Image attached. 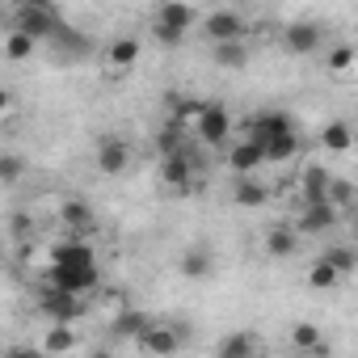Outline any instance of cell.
I'll return each mask as SVG.
<instances>
[{
	"label": "cell",
	"mask_w": 358,
	"mask_h": 358,
	"mask_svg": "<svg viewBox=\"0 0 358 358\" xmlns=\"http://www.w3.org/2000/svg\"><path fill=\"white\" fill-rule=\"evenodd\" d=\"M59 13L47 5V0H26V5H13L9 9V30H17V34H30V38H38V43H51L55 34H59Z\"/></svg>",
	"instance_id": "cell-1"
},
{
	"label": "cell",
	"mask_w": 358,
	"mask_h": 358,
	"mask_svg": "<svg viewBox=\"0 0 358 358\" xmlns=\"http://www.w3.org/2000/svg\"><path fill=\"white\" fill-rule=\"evenodd\" d=\"M34 308H38V312H43L51 324H76V320L89 312L85 295L59 291V287H43V291H38V299H34Z\"/></svg>",
	"instance_id": "cell-2"
},
{
	"label": "cell",
	"mask_w": 358,
	"mask_h": 358,
	"mask_svg": "<svg viewBox=\"0 0 358 358\" xmlns=\"http://www.w3.org/2000/svg\"><path fill=\"white\" fill-rule=\"evenodd\" d=\"M203 38H207L211 47L245 43V38H249V22H245V13H236V9H211V13H203Z\"/></svg>",
	"instance_id": "cell-3"
},
{
	"label": "cell",
	"mask_w": 358,
	"mask_h": 358,
	"mask_svg": "<svg viewBox=\"0 0 358 358\" xmlns=\"http://www.w3.org/2000/svg\"><path fill=\"white\" fill-rule=\"evenodd\" d=\"M282 135H295V118H291L287 110H262V114H253L249 127H245V139H253L257 148H266V143H274V139H282Z\"/></svg>",
	"instance_id": "cell-4"
},
{
	"label": "cell",
	"mask_w": 358,
	"mask_h": 358,
	"mask_svg": "<svg viewBox=\"0 0 358 358\" xmlns=\"http://www.w3.org/2000/svg\"><path fill=\"white\" fill-rule=\"evenodd\" d=\"M182 345H186V324H173V320H156L148 329V337L139 341V350L148 358H173Z\"/></svg>",
	"instance_id": "cell-5"
},
{
	"label": "cell",
	"mask_w": 358,
	"mask_h": 358,
	"mask_svg": "<svg viewBox=\"0 0 358 358\" xmlns=\"http://www.w3.org/2000/svg\"><path fill=\"white\" fill-rule=\"evenodd\" d=\"M93 160H97V169H101L106 177H122V173L131 169V143H127L122 135H114V131H106V135H97V148H93Z\"/></svg>",
	"instance_id": "cell-6"
},
{
	"label": "cell",
	"mask_w": 358,
	"mask_h": 358,
	"mask_svg": "<svg viewBox=\"0 0 358 358\" xmlns=\"http://www.w3.org/2000/svg\"><path fill=\"white\" fill-rule=\"evenodd\" d=\"M139 55H143V43H139L135 34H114V38L106 43V51H101V59H106V72H110V76L131 72V68L139 64Z\"/></svg>",
	"instance_id": "cell-7"
},
{
	"label": "cell",
	"mask_w": 358,
	"mask_h": 358,
	"mask_svg": "<svg viewBox=\"0 0 358 358\" xmlns=\"http://www.w3.org/2000/svg\"><path fill=\"white\" fill-rule=\"evenodd\" d=\"M194 139H203L207 148H224V143L232 139V114H228L224 101H207V114H203Z\"/></svg>",
	"instance_id": "cell-8"
},
{
	"label": "cell",
	"mask_w": 358,
	"mask_h": 358,
	"mask_svg": "<svg viewBox=\"0 0 358 358\" xmlns=\"http://www.w3.org/2000/svg\"><path fill=\"white\" fill-rule=\"evenodd\" d=\"M337 207L333 203H299V215H295V232L299 236H324L337 228Z\"/></svg>",
	"instance_id": "cell-9"
},
{
	"label": "cell",
	"mask_w": 358,
	"mask_h": 358,
	"mask_svg": "<svg viewBox=\"0 0 358 358\" xmlns=\"http://www.w3.org/2000/svg\"><path fill=\"white\" fill-rule=\"evenodd\" d=\"M43 287H59V291H72V295H93L101 287V270H55V266H47Z\"/></svg>",
	"instance_id": "cell-10"
},
{
	"label": "cell",
	"mask_w": 358,
	"mask_h": 358,
	"mask_svg": "<svg viewBox=\"0 0 358 358\" xmlns=\"http://www.w3.org/2000/svg\"><path fill=\"white\" fill-rule=\"evenodd\" d=\"M51 266H55V270H97V253H93L89 241L68 236L64 245L51 249Z\"/></svg>",
	"instance_id": "cell-11"
},
{
	"label": "cell",
	"mask_w": 358,
	"mask_h": 358,
	"mask_svg": "<svg viewBox=\"0 0 358 358\" xmlns=\"http://www.w3.org/2000/svg\"><path fill=\"white\" fill-rule=\"evenodd\" d=\"M177 270H182V278H190V282L211 278V274H215V249H211V245H203V241L186 245V253L177 257Z\"/></svg>",
	"instance_id": "cell-12"
},
{
	"label": "cell",
	"mask_w": 358,
	"mask_h": 358,
	"mask_svg": "<svg viewBox=\"0 0 358 358\" xmlns=\"http://www.w3.org/2000/svg\"><path fill=\"white\" fill-rule=\"evenodd\" d=\"M194 26H203V13L190 9V5H160L156 9V30H169L177 38H186Z\"/></svg>",
	"instance_id": "cell-13"
},
{
	"label": "cell",
	"mask_w": 358,
	"mask_h": 358,
	"mask_svg": "<svg viewBox=\"0 0 358 358\" xmlns=\"http://www.w3.org/2000/svg\"><path fill=\"white\" fill-rule=\"evenodd\" d=\"M320 43H324V30L316 22H291L282 30V47L291 55H312V51H320Z\"/></svg>",
	"instance_id": "cell-14"
},
{
	"label": "cell",
	"mask_w": 358,
	"mask_h": 358,
	"mask_svg": "<svg viewBox=\"0 0 358 358\" xmlns=\"http://www.w3.org/2000/svg\"><path fill=\"white\" fill-rule=\"evenodd\" d=\"M262 249H266V257H274V262L295 257V249H299V232H295V224H270V228L262 232Z\"/></svg>",
	"instance_id": "cell-15"
},
{
	"label": "cell",
	"mask_w": 358,
	"mask_h": 358,
	"mask_svg": "<svg viewBox=\"0 0 358 358\" xmlns=\"http://www.w3.org/2000/svg\"><path fill=\"white\" fill-rule=\"evenodd\" d=\"M152 324H156V320L131 303L127 312H118V316L110 320V337H118V341H135V345H139V341L148 337V329H152Z\"/></svg>",
	"instance_id": "cell-16"
},
{
	"label": "cell",
	"mask_w": 358,
	"mask_h": 358,
	"mask_svg": "<svg viewBox=\"0 0 358 358\" xmlns=\"http://www.w3.org/2000/svg\"><path fill=\"white\" fill-rule=\"evenodd\" d=\"M329 186H333V173L324 164H308L299 173V203H329Z\"/></svg>",
	"instance_id": "cell-17"
},
{
	"label": "cell",
	"mask_w": 358,
	"mask_h": 358,
	"mask_svg": "<svg viewBox=\"0 0 358 358\" xmlns=\"http://www.w3.org/2000/svg\"><path fill=\"white\" fill-rule=\"evenodd\" d=\"M194 156L190 152H182V156H169V160H160V182L169 186V190H190V182H194Z\"/></svg>",
	"instance_id": "cell-18"
},
{
	"label": "cell",
	"mask_w": 358,
	"mask_h": 358,
	"mask_svg": "<svg viewBox=\"0 0 358 358\" xmlns=\"http://www.w3.org/2000/svg\"><path fill=\"white\" fill-rule=\"evenodd\" d=\"M228 164L236 169V177H253V173L266 164V152H262L253 139H236V143L228 148Z\"/></svg>",
	"instance_id": "cell-19"
},
{
	"label": "cell",
	"mask_w": 358,
	"mask_h": 358,
	"mask_svg": "<svg viewBox=\"0 0 358 358\" xmlns=\"http://www.w3.org/2000/svg\"><path fill=\"white\" fill-rule=\"evenodd\" d=\"M215 358H257V333L253 329H232L220 337Z\"/></svg>",
	"instance_id": "cell-20"
},
{
	"label": "cell",
	"mask_w": 358,
	"mask_h": 358,
	"mask_svg": "<svg viewBox=\"0 0 358 358\" xmlns=\"http://www.w3.org/2000/svg\"><path fill=\"white\" fill-rule=\"evenodd\" d=\"M59 224L68 228V236H80V241H85V232L93 228V207H89L85 199H64V207H59Z\"/></svg>",
	"instance_id": "cell-21"
},
{
	"label": "cell",
	"mask_w": 358,
	"mask_h": 358,
	"mask_svg": "<svg viewBox=\"0 0 358 358\" xmlns=\"http://www.w3.org/2000/svg\"><path fill=\"white\" fill-rule=\"evenodd\" d=\"M38 345H43L51 358H64V354L80 350V333H76V324H51V329L38 337Z\"/></svg>",
	"instance_id": "cell-22"
},
{
	"label": "cell",
	"mask_w": 358,
	"mask_h": 358,
	"mask_svg": "<svg viewBox=\"0 0 358 358\" xmlns=\"http://www.w3.org/2000/svg\"><path fill=\"white\" fill-rule=\"evenodd\" d=\"M232 203L245 207V211H257V207L270 203V186L257 182V177H236V182H232Z\"/></svg>",
	"instance_id": "cell-23"
},
{
	"label": "cell",
	"mask_w": 358,
	"mask_h": 358,
	"mask_svg": "<svg viewBox=\"0 0 358 358\" xmlns=\"http://www.w3.org/2000/svg\"><path fill=\"white\" fill-rule=\"evenodd\" d=\"M51 47H55L59 55H68V59L76 64V59H85V55L93 51V38H89L85 30H76V26H59V34L51 38Z\"/></svg>",
	"instance_id": "cell-24"
},
{
	"label": "cell",
	"mask_w": 358,
	"mask_h": 358,
	"mask_svg": "<svg viewBox=\"0 0 358 358\" xmlns=\"http://www.w3.org/2000/svg\"><path fill=\"white\" fill-rule=\"evenodd\" d=\"M320 148H324V152L345 156V152L354 148V127H350L345 118H329V122L320 127Z\"/></svg>",
	"instance_id": "cell-25"
},
{
	"label": "cell",
	"mask_w": 358,
	"mask_h": 358,
	"mask_svg": "<svg viewBox=\"0 0 358 358\" xmlns=\"http://www.w3.org/2000/svg\"><path fill=\"white\" fill-rule=\"evenodd\" d=\"M186 139H190V131H182V127H177V122H164L160 131H156V156L160 160H169V156H182V152H190L186 148Z\"/></svg>",
	"instance_id": "cell-26"
},
{
	"label": "cell",
	"mask_w": 358,
	"mask_h": 358,
	"mask_svg": "<svg viewBox=\"0 0 358 358\" xmlns=\"http://www.w3.org/2000/svg\"><path fill=\"white\" fill-rule=\"evenodd\" d=\"M211 59L224 72H245L249 68V47L245 43H224V47H211Z\"/></svg>",
	"instance_id": "cell-27"
},
{
	"label": "cell",
	"mask_w": 358,
	"mask_h": 358,
	"mask_svg": "<svg viewBox=\"0 0 358 358\" xmlns=\"http://www.w3.org/2000/svg\"><path fill=\"white\" fill-rule=\"evenodd\" d=\"M337 282H341V274H337V270L329 266V257L320 253V257L308 266V287H312V291H333Z\"/></svg>",
	"instance_id": "cell-28"
},
{
	"label": "cell",
	"mask_w": 358,
	"mask_h": 358,
	"mask_svg": "<svg viewBox=\"0 0 358 358\" xmlns=\"http://www.w3.org/2000/svg\"><path fill=\"white\" fill-rule=\"evenodd\" d=\"M324 257H329V266H333L341 278L358 270V249H354V245H341V241H337V245H329V249H324Z\"/></svg>",
	"instance_id": "cell-29"
},
{
	"label": "cell",
	"mask_w": 358,
	"mask_h": 358,
	"mask_svg": "<svg viewBox=\"0 0 358 358\" xmlns=\"http://www.w3.org/2000/svg\"><path fill=\"white\" fill-rule=\"evenodd\" d=\"M34 47H38V38H30V34H17V30H9V34H5V59H9V64L30 59V55H34Z\"/></svg>",
	"instance_id": "cell-30"
},
{
	"label": "cell",
	"mask_w": 358,
	"mask_h": 358,
	"mask_svg": "<svg viewBox=\"0 0 358 358\" xmlns=\"http://www.w3.org/2000/svg\"><path fill=\"white\" fill-rule=\"evenodd\" d=\"M291 345H295V350H320V345H324V333H320V324H312V320H299V324H291Z\"/></svg>",
	"instance_id": "cell-31"
},
{
	"label": "cell",
	"mask_w": 358,
	"mask_h": 358,
	"mask_svg": "<svg viewBox=\"0 0 358 358\" xmlns=\"http://www.w3.org/2000/svg\"><path fill=\"white\" fill-rule=\"evenodd\" d=\"M262 152H266V164H287V160H295V152H299V135H282V139L266 143Z\"/></svg>",
	"instance_id": "cell-32"
},
{
	"label": "cell",
	"mask_w": 358,
	"mask_h": 358,
	"mask_svg": "<svg viewBox=\"0 0 358 358\" xmlns=\"http://www.w3.org/2000/svg\"><path fill=\"white\" fill-rule=\"evenodd\" d=\"M329 203H333L337 211H345V207H358V190H354V182H350V177H337V173H333Z\"/></svg>",
	"instance_id": "cell-33"
},
{
	"label": "cell",
	"mask_w": 358,
	"mask_h": 358,
	"mask_svg": "<svg viewBox=\"0 0 358 358\" xmlns=\"http://www.w3.org/2000/svg\"><path fill=\"white\" fill-rule=\"evenodd\" d=\"M22 173H26V160H22L17 152H5V156H0V182H5V186H17Z\"/></svg>",
	"instance_id": "cell-34"
},
{
	"label": "cell",
	"mask_w": 358,
	"mask_h": 358,
	"mask_svg": "<svg viewBox=\"0 0 358 358\" xmlns=\"http://www.w3.org/2000/svg\"><path fill=\"white\" fill-rule=\"evenodd\" d=\"M324 64H329V72H333V76H341V72H350V68H354V47H333Z\"/></svg>",
	"instance_id": "cell-35"
},
{
	"label": "cell",
	"mask_w": 358,
	"mask_h": 358,
	"mask_svg": "<svg viewBox=\"0 0 358 358\" xmlns=\"http://www.w3.org/2000/svg\"><path fill=\"white\" fill-rule=\"evenodd\" d=\"M5 358H51V354H47L43 345H26V341H22V345H9Z\"/></svg>",
	"instance_id": "cell-36"
},
{
	"label": "cell",
	"mask_w": 358,
	"mask_h": 358,
	"mask_svg": "<svg viewBox=\"0 0 358 358\" xmlns=\"http://www.w3.org/2000/svg\"><path fill=\"white\" fill-rule=\"evenodd\" d=\"M89 358H114V354H110V350H93Z\"/></svg>",
	"instance_id": "cell-37"
},
{
	"label": "cell",
	"mask_w": 358,
	"mask_h": 358,
	"mask_svg": "<svg viewBox=\"0 0 358 358\" xmlns=\"http://www.w3.org/2000/svg\"><path fill=\"white\" fill-rule=\"evenodd\" d=\"M354 224H358V207H354Z\"/></svg>",
	"instance_id": "cell-38"
}]
</instances>
